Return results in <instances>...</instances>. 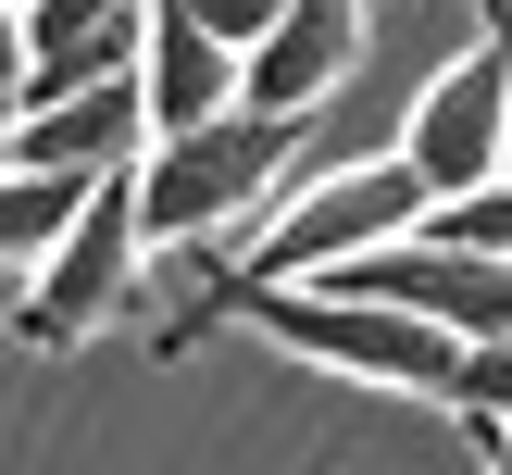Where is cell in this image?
Listing matches in <instances>:
<instances>
[{"instance_id":"13","label":"cell","mask_w":512,"mask_h":475,"mask_svg":"<svg viewBox=\"0 0 512 475\" xmlns=\"http://www.w3.org/2000/svg\"><path fill=\"white\" fill-rule=\"evenodd\" d=\"M475 450H488V475H512V438H500V425H475Z\"/></svg>"},{"instance_id":"6","label":"cell","mask_w":512,"mask_h":475,"mask_svg":"<svg viewBox=\"0 0 512 475\" xmlns=\"http://www.w3.org/2000/svg\"><path fill=\"white\" fill-rule=\"evenodd\" d=\"M13 25H25V113L100 75H138L150 50V0H25Z\"/></svg>"},{"instance_id":"14","label":"cell","mask_w":512,"mask_h":475,"mask_svg":"<svg viewBox=\"0 0 512 475\" xmlns=\"http://www.w3.org/2000/svg\"><path fill=\"white\" fill-rule=\"evenodd\" d=\"M500 438H512V413H500Z\"/></svg>"},{"instance_id":"11","label":"cell","mask_w":512,"mask_h":475,"mask_svg":"<svg viewBox=\"0 0 512 475\" xmlns=\"http://www.w3.org/2000/svg\"><path fill=\"white\" fill-rule=\"evenodd\" d=\"M175 13H188V25H213V38H225V50L250 63V50H263V25L288 13V0H175Z\"/></svg>"},{"instance_id":"12","label":"cell","mask_w":512,"mask_h":475,"mask_svg":"<svg viewBox=\"0 0 512 475\" xmlns=\"http://www.w3.org/2000/svg\"><path fill=\"white\" fill-rule=\"evenodd\" d=\"M13 125H25V25L0 0V163H13Z\"/></svg>"},{"instance_id":"5","label":"cell","mask_w":512,"mask_h":475,"mask_svg":"<svg viewBox=\"0 0 512 475\" xmlns=\"http://www.w3.org/2000/svg\"><path fill=\"white\" fill-rule=\"evenodd\" d=\"M363 75V0H288L263 25V50L238 63L250 113H325V100Z\"/></svg>"},{"instance_id":"4","label":"cell","mask_w":512,"mask_h":475,"mask_svg":"<svg viewBox=\"0 0 512 475\" xmlns=\"http://www.w3.org/2000/svg\"><path fill=\"white\" fill-rule=\"evenodd\" d=\"M138 275H150V225H138V163H125V175H100V188H88V213L63 225V250L38 263V288L13 300V338H25V350L100 338V325L138 300Z\"/></svg>"},{"instance_id":"9","label":"cell","mask_w":512,"mask_h":475,"mask_svg":"<svg viewBox=\"0 0 512 475\" xmlns=\"http://www.w3.org/2000/svg\"><path fill=\"white\" fill-rule=\"evenodd\" d=\"M100 175H50V163H0V263H50L63 225L88 213Z\"/></svg>"},{"instance_id":"7","label":"cell","mask_w":512,"mask_h":475,"mask_svg":"<svg viewBox=\"0 0 512 475\" xmlns=\"http://www.w3.org/2000/svg\"><path fill=\"white\" fill-rule=\"evenodd\" d=\"M150 150V88L138 75H100V88H63L13 125V163H50V175H125Z\"/></svg>"},{"instance_id":"15","label":"cell","mask_w":512,"mask_h":475,"mask_svg":"<svg viewBox=\"0 0 512 475\" xmlns=\"http://www.w3.org/2000/svg\"><path fill=\"white\" fill-rule=\"evenodd\" d=\"M13 13H25V0H13Z\"/></svg>"},{"instance_id":"2","label":"cell","mask_w":512,"mask_h":475,"mask_svg":"<svg viewBox=\"0 0 512 475\" xmlns=\"http://www.w3.org/2000/svg\"><path fill=\"white\" fill-rule=\"evenodd\" d=\"M413 225H425V175L400 163V150H363V163H325L313 188H288L250 250L200 263V288H300V275L350 263V250H375V238H413Z\"/></svg>"},{"instance_id":"3","label":"cell","mask_w":512,"mask_h":475,"mask_svg":"<svg viewBox=\"0 0 512 475\" xmlns=\"http://www.w3.org/2000/svg\"><path fill=\"white\" fill-rule=\"evenodd\" d=\"M400 163L425 175V200H463L475 175L512 163V0H475V50H450L425 75L413 125H400Z\"/></svg>"},{"instance_id":"10","label":"cell","mask_w":512,"mask_h":475,"mask_svg":"<svg viewBox=\"0 0 512 475\" xmlns=\"http://www.w3.org/2000/svg\"><path fill=\"white\" fill-rule=\"evenodd\" d=\"M425 225L463 250H488V263H512V175H475L463 200H425Z\"/></svg>"},{"instance_id":"8","label":"cell","mask_w":512,"mask_h":475,"mask_svg":"<svg viewBox=\"0 0 512 475\" xmlns=\"http://www.w3.org/2000/svg\"><path fill=\"white\" fill-rule=\"evenodd\" d=\"M138 88H150V138H175V125H213L225 100H238V50H225L213 25H188L175 0H150V50H138Z\"/></svg>"},{"instance_id":"1","label":"cell","mask_w":512,"mask_h":475,"mask_svg":"<svg viewBox=\"0 0 512 475\" xmlns=\"http://www.w3.org/2000/svg\"><path fill=\"white\" fill-rule=\"evenodd\" d=\"M300 138H313V113H250V100H225L213 125H175V138L138 150V225H150V263L163 250H213L238 225H263V200L288 188Z\"/></svg>"}]
</instances>
